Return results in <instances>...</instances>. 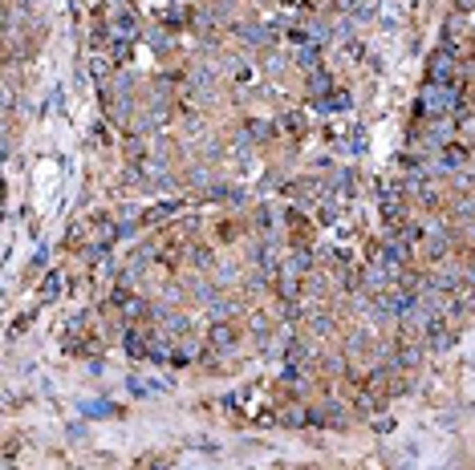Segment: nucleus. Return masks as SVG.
Returning <instances> with one entry per match:
<instances>
[{
  "label": "nucleus",
  "mask_w": 475,
  "mask_h": 470,
  "mask_svg": "<svg viewBox=\"0 0 475 470\" xmlns=\"http://www.w3.org/2000/svg\"><path fill=\"white\" fill-rule=\"evenodd\" d=\"M455 110H459V90L451 81H427L419 90V114L443 118V114H455Z\"/></svg>",
  "instance_id": "obj_1"
},
{
  "label": "nucleus",
  "mask_w": 475,
  "mask_h": 470,
  "mask_svg": "<svg viewBox=\"0 0 475 470\" xmlns=\"http://www.w3.org/2000/svg\"><path fill=\"white\" fill-rule=\"evenodd\" d=\"M459 70L455 65V53H451V45L447 49H439V53H430L427 57V73H430V81H451V73Z\"/></svg>",
  "instance_id": "obj_2"
},
{
  "label": "nucleus",
  "mask_w": 475,
  "mask_h": 470,
  "mask_svg": "<svg viewBox=\"0 0 475 470\" xmlns=\"http://www.w3.org/2000/svg\"><path fill=\"white\" fill-rule=\"evenodd\" d=\"M309 94L313 97H329L333 94V77L325 70H313L309 73Z\"/></svg>",
  "instance_id": "obj_3"
},
{
  "label": "nucleus",
  "mask_w": 475,
  "mask_h": 470,
  "mask_svg": "<svg viewBox=\"0 0 475 470\" xmlns=\"http://www.w3.org/2000/svg\"><path fill=\"white\" fill-rule=\"evenodd\" d=\"M447 252H451V239H447L443 232H430L427 235V256L430 259H443Z\"/></svg>",
  "instance_id": "obj_4"
},
{
  "label": "nucleus",
  "mask_w": 475,
  "mask_h": 470,
  "mask_svg": "<svg viewBox=\"0 0 475 470\" xmlns=\"http://www.w3.org/2000/svg\"><path fill=\"white\" fill-rule=\"evenodd\" d=\"M110 33H114V41H126V45H130V37L139 33V21L126 13V17H118V21H114V29H110Z\"/></svg>",
  "instance_id": "obj_5"
},
{
  "label": "nucleus",
  "mask_w": 475,
  "mask_h": 470,
  "mask_svg": "<svg viewBox=\"0 0 475 470\" xmlns=\"http://www.w3.org/2000/svg\"><path fill=\"white\" fill-rule=\"evenodd\" d=\"M285 272H293V276L301 280V276L309 272V252H293V256L285 259Z\"/></svg>",
  "instance_id": "obj_6"
},
{
  "label": "nucleus",
  "mask_w": 475,
  "mask_h": 470,
  "mask_svg": "<svg viewBox=\"0 0 475 470\" xmlns=\"http://www.w3.org/2000/svg\"><path fill=\"white\" fill-rule=\"evenodd\" d=\"M382 215H386L394 227H403V223H406V211H403V203H398V199H382Z\"/></svg>",
  "instance_id": "obj_7"
},
{
  "label": "nucleus",
  "mask_w": 475,
  "mask_h": 470,
  "mask_svg": "<svg viewBox=\"0 0 475 470\" xmlns=\"http://www.w3.org/2000/svg\"><path fill=\"white\" fill-rule=\"evenodd\" d=\"M463 163H467V154H463V150H455V146H447V150L439 154V166H443V170H459Z\"/></svg>",
  "instance_id": "obj_8"
},
{
  "label": "nucleus",
  "mask_w": 475,
  "mask_h": 470,
  "mask_svg": "<svg viewBox=\"0 0 475 470\" xmlns=\"http://www.w3.org/2000/svg\"><path fill=\"white\" fill-rule=\"evenodd\" d=\"M345 106H350V94H341V90L329 94V97H321V110H345Z\"/></svg>",
  "instance_id": "obj_9"
},
{
  "label": "nucleus",
  "mask_w": 475,
  "mask_h": 470,
  "mask_svg": "<svg viewBox=\"0 0 475 470\" xmlns=\"http://www.w3.org/2000/svg\"><path fill=\"white\" fill-rule=\"evenodd\" d=\"M232 341H236V337H232V329H228V325H215V329H212V345H224V349H228Z\"/></svg>",
  "instance_id": "obj_10"
},
{
  "label": "nucleus",
  "mask_w": 475,
  "mask_h": 470,
  "mask_svg": "<svg viewBox=\"0 0 475 470\" xmlns=\"http://www.w3.org/2000/svg\"><path fill=\"white\" fill-rule=\"evenodd\" d=\"M281 126H285L288 134H301V130H305V122H301V114H288V118H281Z\"/></svg>",
  "instance_id": "obj_11"
},
{
  "label": "nucleus",
  "mask_w": 475,
  "mask_h": 470,
  "mask_svg": "<svg viewBox=\"0 0 475 470\" xmlns=\"http://www.w3.org/2000/svg\"><path fill=\"white\" fill-rule=\"evenodd\" d=\"M240 33H244L252 45H264V29H240Z\"/></svg>",
  "instance_id": "obj_12"
},
{
  "label": "nucleus",
  "mask_w": 475,
  "mask_h": 470,
  "mask_svg": "<svg viewBox=\"0 0 475 470\" xmlns=\"http://www.w3.org/2000/svg\"><path fill=\"white\" fill-rule=\"evenodd\" d=\"M57 284H61V276H49V280H45V288H41V296H45V300L57 292Z\"/></svg>",
  "instance_id": "obj_13"
},
{
  "label": "nucleus",
  "mask_w": 475,
  "mask_h": 470,
  "mask_svg": "<svg viewBox=\"0 0 475 470\" xmlns=\"http://www.w3.org/2000/svg\"><path fill=\"white\" fill-rule=\"evenodd\" d=\"M90 414H114V405H106V401H94V405H86Z\"/></svg>",
  "instance_id": "obj_14"
},
{
  "label": "nucleus",
  "mask_w": 475,
  "mask_h": 470,
  "mask_svg": "<svg viewBox=\"0 0 475 470\" xmlns=\"http://www.w3.org/2000/svg\"><path fill=\"white\" fill-rule=\"evenodd\" d=\"M455 8L459 13H475V0H455Z\"/></svg>",
  "instance_id": "obj_15"
}]
</instances>
